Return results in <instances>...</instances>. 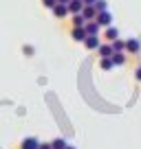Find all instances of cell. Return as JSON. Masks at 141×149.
Listing matches in <instances>:
<instances>
[{"label":"cell","instance_id":"16","mask_svg":"<svg viewBox=\"0 0 141 149\" xmlns=\"http://www.w3.org/2000/svg\"><path fill=\"white\" fill-rule=\"evenodd\" d=\"M66 145H68V143H66L64 138H55V140H53V149H66Z\"/></svg>","mask_w":141,"mask_h":149},{"label":"cell","instance_id":"1","mask_svg":"<svg viewBox=\"0 0 141 149\" xmlns=\"http://www.w3.org/2000/svg\"><path fill=\"white\" fill-rule=\"evenodd\" d=\"M70 11H68V5H66V2H57L55 7H53V15H55V18H66V15H68Z\"/></svg>","mask_w":141,"mask_h":149},{"label":"cell","instance_id":"21","mask_svg":"<svg viewBox=\"0 0 141 149\" xmlns=\"http://www.w3.org/2000/svg\"><path fill=\"white\" fill-rule=\"evenodd\" d=\"M137 79L141 81V68H137Z\"/></svg>","mask_w":141,"mask_h":149},{"label":"cell","instance_id":"18","mask_svg":"<svg viewBox=\"0 0 141 149\" xmlns=\"http://www.w3.org/2000/svg\"><path fill=\"white\" fill-rule=\"evenodd\" d=\"M42 5L47 7V9H53V7L57 5V0H42Z\"/></svg>","mask_w":141,"mask_h":149},{"label":"cell","instance_id":"10","mask_svg":"<svg viewBox=\"0 0 141 149\" xmlns=\"http://www.w3.org/2000/svg\"><path fill=\"white\" fill-rule=\"evenodd\" d=\"M97 53H99V57H113V44H99V48H97Z\"/></svg>","mask_w":141,"mask_h":149},{"label":"cell","instance_id":"19","mask_svg":"<svg viewBox=\"0 0 141 149\" xmlns=\"http://www.w3.org/2000/svg\"><path fill=\"white\" fill-rule=\"evenodd\" d=\"M40 149H53V143H40Z\"/></svg>","mask_w":141,"mask_h":149},{"label":"cell","instance_id":"15","mask_svg":"<svg viewBox=\"0 0 141 149\" xmlns=\"http://www.w3.org/2000/svg\"><path fill=\"white\" fill-rule=\"evenodd\" d=\"M113 61H115V66L126 64V55H123V53H113Z\"/></svg>","mask_w":141,"mask_h":149},{"label":"cell","instance_id":"7","mask_svg":"<svg viewBox=\"0 0 141 149\" xmlns=\"http://www.w3.org/2000/svg\"><path fill=\"white\" fill-rule=\"evenodd\" d=\"M82 13H84V18H86V20H95V18H97V13H99V11L95 9V5H84Z\"/></svg>","mask_w":141,"mask_h":149},{"label":"cell","instance_id":"22","mask_svg":"<svg viewBox=\"0 0 141 149\" xmlns=\"http://www.w3.org/2000/svg\"><path fill=\"white\" fill-rule=\"evenodd\" d=\"M57 2H66V5H68V2H70V0H57Z\"/></svg>","mask_w":141,"mask_h":149},{"label":"cell","instance_id":"23","mask_svg":"<svg viewBox=\"0 0 141 149\" xmlns=\"http://www.w3.org/2000/svg\"><path fill=\"white\" fill-rule=\"evenodd\" d=\"M66 149H75V147H73V145H66Z\"/></svg>","mask_w":141,"mask_h":149},{"label":"cell","instance_id":"6","mask_svg":"<svg viewBox=\"0 0 141 149\" xmlns=\"http://www.w3.org/2000/svg\"><path fill=\"white\" fill-rule=\"evenodd\" d=\"M84 29H86V33H88V35H99V29H102V26H99L97 20H88Z\"/></svg>","mask_w":141,"mask_h":149},{"label":"cell","instance_id":"3","mask_svg":"<svg viewBox=\"0 0 141 149\" xmlns=\"http://www.w3.org/2000/svg\"><path fill=\"white\" fill-rule=\"evenodd\" d=\"M99 44H102V40H99V35H88L84 40V46L88 48V51H97Z\"/></svg>","mask_w":141,"mask_h":149},{"label":"cell","instance_id":"2","mask_svg":"<svg viewBox=\"0 0 141 149\" xmlns=\"http://www.w3.org/2000/svg\"><path fill=\"white\" fill-rule=\"evenodd\" d=\"M70 37H73L75 42H84L86 37H88V33H86L84 26H73V31H70Z\"/></svg>","mask_w":141,"mask_h":149},{"label":"cell","instance_id":"13","mask_svg":"<svg viewBox=\"0 0 141 149\" xmlns=\"http://www.w3.org/2000/svg\"><path fill=\"white\" fill-rule=\"evenodd\" d=\"M110 44H113V51H115V53H123V51H126V42H123V40H119V37L115 40V42H110Z\"/></svg>","mask_w":141,"mask_h":149},{"label":"cell","instance_id":"14","mask_svg":"<svg viewBox=\"0 0 141 149\" xmlns=\"http://www.w3.org/2000/svg\"><path fill=\"white\" fill-rule=\"evenodd\" d=\"M99 66H102L104 70H110L115 66V61H113V57H102V61H99Z\"/></svg>","mask_w":141,"mask_h":149},{"label":"cell","instance_id":"5","mask_svg":"<svg viewBox=\"0 0 141 149\" xmlns=\"http://www.w3.org/2000/svg\"><path fill=\"white\" fill-rule=\"evenodd\" d=\"M20 149H40V140L29 136V138H24L22 143H20Z\"/></svg>","mask_w":141,"mask_h":149},{"label":"cell","instance_id":"8","mask_svg":"<svg viewBox=\"0 0 141 149\" xmlns=\"http://www.w3.org/2000/svg\"><path fill=\"white\" fill-rule=\"evenodd\" d=\"M82 9H84V0H70V2H68L70 15H73V13H82Z\"/></svg>","mask_w":141,"mask_h":149},{"label":"cell","instance_id":"17","mask_svg":"<svg viewBox=\"0 0 141 149\" xmlns=\"http://www.w3.org/2000/svg\"><path fill=\"white\" fill-rule=\"evenodd\" d=\"M95 9L97 11H108V2H106V0H97V2H95Z\"/></svg>","mask_w":141,"mask_h":149},{"label":"cell","instance_id":"20","mask_svg":"<svg viewBox=\"0 0 141 149\" xmlns=\"http://www.w3.org/2000/svg\"><path fill=\"white\" fill-rule=\"evenodd\" d=\"M97 0H84V5H95Z\"/></svg>","mask_w":141,"mask_h":149},{"label":"cell","instance_id":"4","mask_svg":"<svg viewBox=\"0 0 141 149\" xmlns=\"http://www.w3.org/2000/svg\"><path fill=\"white\" fill-rule=\"evenodd\" d=\"M95 20L99 22V26H104V29H106V26H110V22H113V15H110L108 11H99Z\"/></svg>","mask_w":141,"mask_h":149},{"label":"cell","instance_id":"9","mask_svg":"<svg viewBox=\"0 0 141 149\" xmlns=\"http://www.w3.org/2000/svg\"><path fill=\"white\" fill-rule=\"evenodd\" d=\"M126 51H128V53H139V51H141V44H139V40H135V37L126 40Z\"/></svg>","mask_w":141,"mask_h":149},{"label":"cell","instance_id":"11","mask_svg":"<svg viewBox=\"0 0 141 149\" xmlns=\"http://www.w3.org/2000/svg\"><path fill=\"white\" fill-rule=\"evenodd\" d=\"M104 35H106V40H108V42H115V40L119 37V31H117L115 26H106V33H104Z\"/></svg>","mask_w":141,"mask_h":149},{"label":"cell","instance_id":"12","mask_svg":"<svg viewBox=\"0 0 141 149\" xmlns=\"http://www.w3.org/2000/svg\"><path fill=\"white\" fill-rule=\"evenodd\" d=\"M73 26H86V22H88V20L84 18V13H73Z\"/></svg>","mask_w":141,"mask_h":149}]
</instances>
